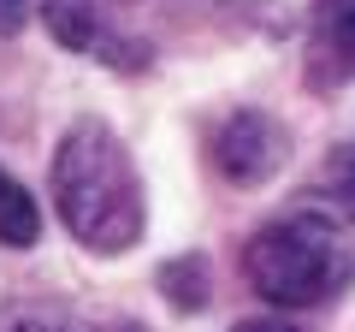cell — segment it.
Masks as SVG:
<instances>
[{
	"instance_id": "52a82bcc",
	"label": "cell",
	"mask_w": 355,
	"mask_h": 332,
	"mask_svg": "<svg viewBox=\"0 0 355 332\" xmlns=\"http://www.w3.org/2000/svg\"><path fill=\"white\" fill-rule=\"evenodd\" d=\"M0 332H101V326L60 303H18L0 315Z\"/></svg>"
},
{
	"instance_id": "9c48e42d",
	"label": "cell",
	"mask_w": 355,
	"mask_h": 332,
	"mask_svg": "<svg viewBox=\"0 0 355 332\" xmlns=\"http://www.w3.org/2000/svg\"><path fill=\"white\" fill-rule=\"evenodd\" d=\"M24 18H30V0H0V36H12Z\"/></svg>"
},
{
	"instance_id": "7c38bea8",
	"label": "cell",
	"mask_w": 355,
	"mask_h": 332,
	"mask_svg": "<svg viewBox=\"0 0 355 332\" xmlns=\"http://www.w3.org/2000/svg\"><path fill=\"white\" fill-rule=\"evenodd\" d=\"M113 332H142V326H113Z\"/></svg>"
},
{
	"instance_id": "7a4b0ae2",
	"label": "cell",
	"mask_w": 355,
	"mask_h": 332,
	"mask_svg": "<svg viewBox=\"0 0 355 332\" xmlns=\"http://www.w3.org/2000/svg\"><path fill=\"white\" fill-rule=\"evenodd\" d=\"M243 279L272 308H320L355 285V243L326 214L272 219L243 249Z\"/></svg>"
},
{
	"instance_id": "277c9868",
	"label": "cell",
	"mask_w": 355,
	"mask_h": 332,
	"mask_svg": "<svg viewBox=\"0 0 355 332\" xmlns=\"http://www.w3.org/2000/svg\"><path fill=\"white\" fill-rule=\"evenodd\" d=\"M42 18H48L53 42L83 53V60H101L113 72H142L148 65V48L137 36H125L107 13H95V0H42Z\"/></svg>"
},
{
	"instance_id": "ba28073f",
	"label": "cell",
	"mask_w": 355,
	"mask_h": 332,
	"mask_svg": "<svg viewBox=\"0 0 355 332\" xmlns=\"http://www.w3.org/2000/svg\"><path fill=\"white\" fill-rule=\"evenodd\" d=\"M160 291H166L172 308H202L207 303V267H202V256L166 261V267H160Z\"/></svg>"
},
{
	"instance_id": "6da1fadb",
	"label": "cell",
	"mask_w": 355,
	"mask_h": 332,
	"mask_svg": "<svg viewBox=\"0 0 355 332\" xmlns=\"http://www.w3.org/2000/svg\"><path fill=\"white\" fill-rule=\"evenodd\" d=\"M53 208L95 256H125L142 238V179L107 119H77L53 149Z\"/></svg>"
},
{
	"instance_id": "30bf717a",
	"label": "cell",
	"mask_w": 355,
	"mask_h": 332,
	"mask_svg": "<svg viewBox=\"0 0 355 332\" xmlns=\"http://www.w3.org/2000/svg\"><path fill=\"white\" fill-rule=\"evenodd\" d=\"M231 332H308V326H291V320H237Z\"/></svg>"
},
{
	"instance_id": "8fae6325",
	"label": "cell",
	"mask_w": 355,
	"mask_h": 332,
	"mask_svg": "<svg viewBox=\"0 0 355 332\" xmlns=\"http://www.w3.org/2000/svg\"><path fill=\"white\" fill-rule=\"evenodd\" d=\"M338 202H343V208L355 214V160L343 166V179H338Z\"/></svg>"
},
{
	"instance_id": "3957f363",
	"label": "cell",
	"mask_w": 355,
	"mask_h": 332,
	"mask_svg": "<svg viewBox=\"0 0 355 332\" xmlns=\"http://www.w3.org/2000/svg\"><path fill=\"white\" fill-rule=\"evenodd\" d=\"M207 154H214L219 179H231V184H266L284 160H291V137H284L279 119L254 113V107H237V113H225L214 125Z\"/></svg>"
},
{
	"instance_id": "8992f818",
	"label": "cell",
	"mask_w": 355,
	"mask_h": 332,
	"mask_svg": "<svg viewBox=\"0 0 355 332\" xmlns=\"http://www.w3.org/2000/svg\"><path fill=\"white\" fill-rule=\"evenodd\" d=\"M36 238H42V208H36V196H30L24 184L0 166V243H6V249H30Z\"/></svg>"
},
{
	"instance_id": "5b68a950",
	"label": "cell",
	"mask_w": 355,
	"mask_h": 332,
	"mask_svg": "<svg viewBox=\"0 0 355 332\" xmlns=\"http://www.w3.org/2000/svg\"><path fill=\"white\" fill-rule=\"evenodd\" d=\"M308 83L314 90L355 83V0H314V13H308Z\"/></svg>"
}]
</instances>
